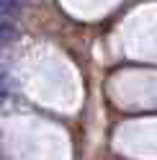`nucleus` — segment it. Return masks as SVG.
Wrapping results in <instances>:
<instances>
[{
    "label": "nucleus",
    "instance_id": "f257e3e1",
    "mask_svg": "<svg viewBox=\"0 0 157 160\" xmlns=\"http://www.w3.org/2000/svg\"><path fill=\"white\" fill-rule=\"evenodd\" d=\"M18 39V28L11 23V21H0V47H5V44H11V42H16Z\"/></svg>",
    "mask_w": 157,
    "mask_h": 160
},
{
    "label": "nucleus",
    "instance_id": "f03ea898",
    "mask_svg": "<svg viewBox=\"0 0 157 160\" xmlns=\"http://www.w3.org/2000/svg\"><path fill=\"white\" fill-rule=\"evenodd\" d=\"M16 0H0V21H3V16H16Z\"/></svg>",
    "mask_w": 157,
    "mask_h": 160
}]
</instances>
